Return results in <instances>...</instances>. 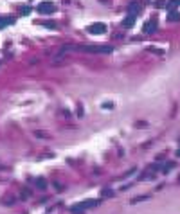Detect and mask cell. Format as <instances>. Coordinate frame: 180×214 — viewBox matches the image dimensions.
Listing matches in <instances>:
<instances>
[{"mask_svg":"<svg viewBox=\"0 0 180 214\" xmlns=\"http://www.w3.org/2000/svg\"><path fill=\"white\" fill-rule=\"evenodd\" d=\"M76 49L83 50V52H97V54H110L114 50L112 45H79Z\"/></svg>","mask_w":180,"mask_h":214,"instance_id":"1","label":"cell"},{"mask_svg":"<svg viewBox=\"0 0 180 214\" xmlns=\"http://www.w3.org/2000/svg\"><path fill=\"white\" fill-rule=\"evenodd\" d=\"M99 201L101 200H85V201H81V203H78V205H72L70 212H74V214L85 212L86 209H92V207H95V205H99Z\"/></svg>","mask_w":180,"mask_h":214,"instance_id":"2","label":"cell"},{"mask_svg":"<svg viewBox=\"0 0 180 214\" xmlns=\"http://www.w3.org/2000/svg\"><path fill=\"white\" fill-rule=\"evenodd\" d=\"M38 13L40 14H50L54 13V9H56V6L52 4V2H42V4H38Z\"/></svg>","mask_w":180,"mask_h":214,"instance_id":"3","label":"cell"},{"mask_svg":"<svg viewBox=\"0 0 180 214\" xmlns=\"http://www.w3.org/2000/svg\"><path fill=\"white\" fill-rule=\"evenodd\" d=\"M86 31L90 33V34H105L106 33V25L105 23H92V25H88Z\"/></svg>","mask_w":180,"mask_h":214,"instance_id":"4","label":"cell"},{"mask_svg":"<svg viewBox=\"0 0 180 214\" xmlns=\"http://www.w3.org/2000/svg\"><path fill=\"white\" fill-rule=\"evenodd\" d=\"M126 9H128V14H133V16H137V14H139V11H141V2H137V0H135V2H130Z\"/></svg>","mask_w":180,"mask_h":214,"instance_id":"5","label":"cell"},{"mask_svg":"<svg viewBox=\"0 0 180 214\" xmlns=\"http://www.w3.org/2000/svg\"><path fill=\"white\" fill-rule=\"evenodd\" d=\"M155 29H157V20H155V18H153V20H148L144 23V33H146V34L155 33Z\"/></svg>","mask_w":180,"mask_h":214,"instance_id":"6","label":"cell"},{"mask_svg":"<svg viewBox=\"0 0 180 214\" xmlns=\"http://www.w3.org/2000/svg\"><path fill=\"white\" fill-rule=\"evenodd\" d=\"M133 23H135V16H133V14H128V16L122 20V27H133Z\"/></svg>","mask_w":180,"mask_h":214,"instance_id":"7","label":"cell"},{"mask_svg":"<svg viewBox=\"0 0 180 214\" xmlns=\"http://www.w3.org/2000/svg\"><path fill=\"white\" fill-rule=\"evenodd\" d=\"M9 23H14V18H11V16H7V18L0 16V29H6Z\"/></svg>","mask_w":180,"mask_h":214,"instance_id":"8","label":"cell"},{"mask_svg":"<svg viewBox=\"0 0 180 214\" xmlns=\"http://www.w3.org/2000/svg\"><path fill=\"white\" fill-rule=\"evenodd\" d=\"M167 22H180V13L178 11H171L167 14Z\"/></svg>","mask_w":180,"mask_h":214,"instance_id":"9","label":"cell"},{"mask_svg":"<svg viewBox=\"0 0 180 214\" xmlns=\"http://www.w3.org/2000/svg\"><path fill=\"white\" fill-rule=\"evenodd\" d=\"M42 25H43V27H47V29H50V31H54V29L58 27L56 22H52V20H45V22H42Z\"/></svg>","mask_w":180,"mask_h":214,"instance_id":"10","label":"cell"},{"mask_svg":"<svg viewBox=\"0 0 180 214\" xmlns=\"http://www.w3.org/2000/svg\"><path fill=\"white\" fill-rule=\"evenodd\" d=\"M180 6V0H169L167 2V11H173L175 7H178Z\"/></svg>","mask_w":180,"mask_h":214,"instance_id":"11","label":"cell"},{"mask_svg":"<svg viewBox=\"0 0 180 214\" xmlns=\"http://www.w3.org/2000/svg\"><path fill=\"white\" fill-rule=\"evenodd\" d=\"M36 186L40 187V189H45V180H43V178H38V180H36Z\"/></svg>","mask_w":180,"mask_h":214,"instance_id":"12","label":"cell"},{"mask_svg":"<svg viewBox=\"0 0 180 214\" xmlns=\"http://www.w3.org/2000/svg\"><path fill=\"white\" fill-rule=\"evenodd\" d=\"M29 13H31V7H22L20 9V14H23V16H27Z\"/></svg>","mask_w":180,"mask_h":214,"instance_id":"13","label":"cell"},{"mask_svg":"<svg viewBox=\"0 0 180 214\" xmlns=\"http://www.w3.org/2000/svg\"><path fill=\"white\" fill-rule=\"evenodd\" d=\"M162 6H164V0H158V2H157V7H162Z\"/></svg>","mask_w":180,"mask_h":214,"instance_id":"14","label":"cell"}]
</instances>
